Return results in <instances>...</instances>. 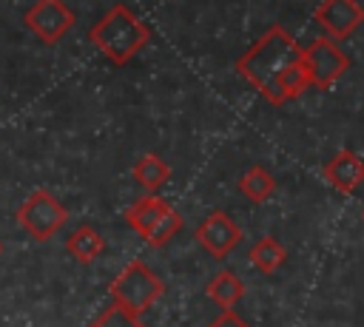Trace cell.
<instances>
[{
  "label": "cell",
  "instance_id": "cell-1",
  "mask_svg": "<svg viewBox=\"0 0 364 327\" xmlns=\"http://www.w3.org/2000/svg\"><path fill=\"white\" fill-rule=\"evenodd\" d=\"M236 71L273 105H284L310 88L301 45L282 26H270L239 60Z\"/></svg>",
  "mask_w": 364,
  "mask_h": 327
},
{
  "label": "cell",
  "instance_id": "cell-2",
  "mask_svg": "<svg viewBox=\"0 0 364 327\" xmlns=\"http://www.w3.org/2000/svg\"><path fill=\"white\" fill-rule=\"evenodd\" d=\"M88 37L114 65H125L139 48L148 45L151 31L128 6L117 3L91 26Z\"/></svg>",
  "mask_w": 364,
  "mask_h": 327
},
{
  "label": "cell",
  "instance_id": "cell-3",
  "mask_svg": "<svg viewBox=\"0 0 364 327\" xmlns=\"http://www.w3.org/2000/svg\"><path fill=\"white\" fill-rule=\"evenodd\" d=\"M108 293L114 299V304L125 307L128 313L134 316H142L162 293H165V282L139 259L128 262L117 276L114 282L108 284Z\"/></svg>",
  "mask_w": 364,
  "mask_h": 327
},
{
  "label": "cell",
  "instance_id": "cell-4",
  "mask_svg": "<svg viewBox=\"0 0 364 327\" xmlns=\"http://www.w3.org/2000/svg\"><path fill=\"white\" fill-rule=\"evenodd\" d=\"M125 222L151 245L162 247L168 239H173L182 227V216L159 196H142L125 210Z\"/></svg>",
  "mask_w": 364,
  "mask_h": 327
},
{
  "label": "cell",
  "instance_id": "cell-5",
  "mask_svg": "<svg viewBox=\"0 0 364 327\" xmlns=\"http://www.w3.org/2000/svg\"><path fill=\"white\" fill-rule=\"evenodd\" d=\"M14 219H17V225H20L34 242H48V239L68 222V210H65V205H63L51 191L37 188V191H31V193L23 199V205L17 208Z\"/></svg>",
  "mask_w": 364,
  "mask_h": 327
},
{
  "label": "cell",
  "instance_id": "cell-6",
  "mask_svg": "<svg viewBox=\"0 0 364 327\" xmlns=\"http://www.w3.org/2000/svg\"><path fill=\"white\" fill-rule=\"evenodd\" d=\"M301 65L307 71L310 85L327 88V85H333L350 68V57L336 45V40L316 37L307 48H301Z\"/></svg>",
  "mask_w": 364,
  "mask_h": 327
},
{
  "label": "cell",
  "instance_id": "cell-7",
  "mask_svg": "<svg viewBox=\"0 0 364 327\" xmlns=\"http://www.w3.org/2000/svg\"><path fill=\"white\" fill-rule=\"evenodd\" d=\"M26 28L40 37L43 43L54 45L57 40L65 37V31L74 26V11L63 0H37L26 14H23Z\"/></svg>",
  "mask_w": 364,
  "mask_h": 327
},
{
  "label": "cell",
  "instance_id": "cell-8",
  "mask_svg": "<svg viewBox=\"0 0 364 327\" xmlns=\"http://www.w3.org/2000/svg\"><path fill=\"white\" fill-rule=\"evenodd\" d=\"M196 242H199L213 259H225V256L233 253L236 245L242 242V230H239V225H236L225 210H210V213L196 225Z\"/></svg>",
  "mask_w": 364,
  "mask_h": 327
},
{
  "label": "cell",
  "instance_id": "cell-9",
  "mask_svg": "<svg viewBox=\"0 0 364 327\" xmlns=\"http://www.w3.org/2000/svg\"><path fill=\"white\" fill-rule=\"evenodd\" d=\"M313 17L330 34V40H344L364 23V6L358 0H321Z\"/></svg>",
  "mask_w": 364,
  "mask_h": 327
},
{
  "label": "cell",
  "instance_id": "cell-10",
  "mask_svg": "<svg viewBox=\"0 0 364 327\" xmlns=\"http://www.w3.org/2000/svg\"><path fill=\"white\" fill-rule=\"evenodd\" d=\"M321 173H324V179H327L336 191L353 193V191L364 182V159H361L358 154H353V151L344 148V151H338L333 159L324 162Z\"/></svg>",
  "mask_w": 364,
  "mask_h": 327
},
{
  "label": "cell",
  "instance_id": "cell-11",
  "mask_svg": "<svg viewBox=\"0 0 364 327\" xmlns=\"http://www.w3.org/2000/svg\"><path fill=\"white\" fill-rule=\"evenodd\" d=\"M65 250H68L77 262L88 264V262H94V259L105 250V239H102L91 225H77V227L68 233V239H65Z\"/></svg>",
  "mask_w": 364,
  "mask_h": 327
},
{
  "label": "cell",
  "instance_id": "cell-12",
  "mask_svg": "<svg viewBox=\"0 0 364 327\" xmlns=\"http://www.w3.org/2000/svg\"><path fill=\"white\" fill-rule=\"evenodd\" d=\"M273 191H276V179H273V173L267 171V168H262V165H250L242 176H239V193L247 199V202H267L270 196H273Z\"/></svg>",
  "mask_w": 364,
  "mask_h": 327
},
{
  "label": "cell",
  "instance_id": "cell-13",
  "mask_svg": "<svg viewBox=\"0 0 364 327\" xmlns=\"http://www.w3.org/2000/svg\"><path fill=\"white\" fill-rule=\"evenodd\" d=\"M208 296L222 307V310H233L239 304V299L245 296V284L233 270H219L210 282H208Z\"/></svg>",
  "mask_w": 364,
  "mask_h": 327
},
{
  "label": "cell",
  "instance_id": "cell-14",
  "mask_svg": "<svg viewBox=\"0 0 364 327\" xmlns=\"http://www.w3.org/2000/svg\"><path fill=\"white\" fill-rule=\"evenodd\" d=\"M134 179L145 188V191H159L168 179H171V165L165 159H159L156 154H142L134 162Z\"/></svg>",
  "mask_w": 364,
  "mask_h": 327
},
{
  "label": "cell",
  "instance_id": "cell-15",
  "mask_svg": "<svg viewBox=\"0 0 364 327\" xmlns=\"http://www.w3.org/2000/svg\"><path fill=\"white\" fill-rule=\"evenodd\" d=\"M284 259H287V250H284V245H282L279 239H273V236H262V239L250 247V262H253V267L262 270V273L279 270V267L284 264Z\"/></svg>",
  "mask_w": 364,
  "mask_h": 327
},
{
  "label": "cell",
  "instance_id": "cell-16",
  "mask_svg": "<svg viewBox=\"0 0 364 327\" xmlns=\"http://www.w3.org/2000/svg\"><path fill=\"white\" fill-rule=\"evenodd\" d=\"M88 327H145V324H142L139 316L128 313L125 307H119V304H108V307H105Z\"/></svg>",
  "mask_w": 364,
  "mask_h": 327
},
{
  "label": "cell",
  "instance_id": "cell-17",
  "mask_svg": "<svg viewBox=\"0 0 364 327\" xmlns=\"http://www.w3.org/2000/svg\"><path fill=\"white\" fill-rule=\"evenodd\" d=\"M208 327H250V324H247L236 310H222Z\"/></svg>",
  "mask_w": 364,
  "mask_h": 327
},
{
  "label": "cell",
  "instance_id": "cell-18",
  "mask_svg": "<svg viewBox=\"0 0 364 327\" xmlns=\"http://www.w3.org/2000/svg\"><path fill=\"white\" fill-rule=\"evenodd\" d=\"M0 253H3V242H0Z\"/></svg>",
  "mask_w": 364,
  "mask_h": 327
}]
</instances>
